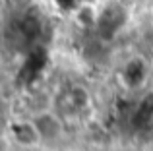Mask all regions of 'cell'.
I'll return each instance as SVG.
<instances>
[{
    "label": "cell",
    "mask_w": 153,
    "mask_h": 151,
    "mask_svg": "<svg viewBox=\"0 0 153 151\" xmlns=\"http://www.w3.org/2000/svg\"><path fill=\"white\" fill-rule=\"evenodd\" d=\"M124 2H128V4H132V6H136V8H140L146 0H124Z\"/></svg>",
    "instance_id": "1"
}]
</instances>
